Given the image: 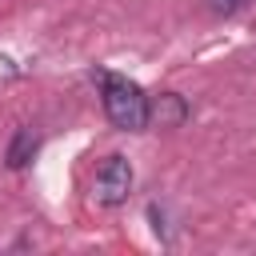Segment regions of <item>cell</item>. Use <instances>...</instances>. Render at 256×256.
I'll return each instance as SVG.
<instances>
[{
  "label": "cell",
  "instance_id": "3957f363",
  "mask_svg": "<svg viewBox=\"0 0 256 256\" xmlns=\"http://www.w3.org/2000/svg\"><path fill=\"white\" fill-rule=\"evenodd\" d=\"M188 104H184V96H176V92H160L156 100L148 96V124H160V128H176V124H184L188 120Z\"/></svg>",
  "mask_w": 256,
  "mask_h": 256
},
{
  "label": "cell",
  "instance_id": "5b68a950",
  "mask_svg": "<svg viewBox=\"0 0 256 256\" xmlns=\"http://www.w3.org/2000/svg\"><path fill=\"white\" fill-rule=\"evenodd\" d=\"M252 0H204V8L212 12V16H236V12H244Z\"/></svg>",
  "mask_w": 256,
  "mask_h": 256
},
{
  "label": "cell",
  "instance_id": "7a4b0ae2",
  "mask_svg": "<svg viewBox=\"0 0 256 256\" xmlns=\"http://www.w3.org/2000/svg\"><path fill=\"white\" fill-rule=\"evenodd\" d=\"M132 184H136L132 160H128L124 152H108V156L96 164V176H92V196H96V204H104V208H120V204L128 200Z\"/></svg>",
  "mask_w": 256,
  "mask_h": 256
},
{
  "label": "cell",
  "instance_id": "277c9868",
  "mask_svg": "<svg viewBox=\"0 0 256 256\" xmlns=\"http://www.w3.org/2000/svg\"><path fill=\"white\" fill-rule=\"evenodd\" d=\"M36 152H40V132H36V128H16L12 140H8V148H4V164H8L12 172H20V168L32 164Z\"/></svg>",
  "mask_w": 256,
  "mask_h": 256
},
{
  "label": "cell",
  "instance_id": "6da1fadb",
  "mask_svg": "<svg viewBox=\"0 0 256 256\" xmlns=\"http://www.w3.org/2000/svg\"><path fill=\"white\" fill-rule=\"evenodd\" d=\"M100 80V104H104V116L112 128L120 132H144L148 128V96L136 80L120 76V72H96Z\"/></svg>",
  "mask_w": 256,
  "mask_h": 256
}]
</instances>
